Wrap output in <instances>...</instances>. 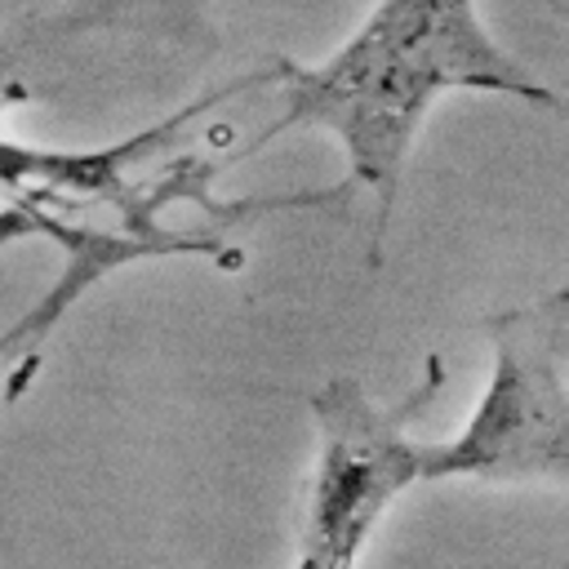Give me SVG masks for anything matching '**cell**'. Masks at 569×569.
<instances>
[{"label":"cell","mask_w":569,"mask_h":569,"mask_svg":"<svg viewBox=\"0 0 569 569\" xmlns=\"http://www.w3.org/2000/svg\"><path fill=\"white\" fill-rule=\"evenodd\" d=\"M280 84L284 111L258 142L289 124L329 129L347 151L351 178L378 196L373 249L382 244L409 147L445 89H489L556 107V93L489 40L476 0H378L333 58L284 67Z\"/></svg>","instance_id":"cell-1"},{"label":"cell","mask_w":569,"mask_h":569,"mask_svg":"<svg viewBox=\"0 0 569 569\" xmlns=\"http://www.w3.org/2000/svg\"><path fill=\"white\" fill-rule=\"evenodd\" d=\"M489 382L449 440H427L422 480H565L569 471V293L489 320Z\"/></svg>","instance_id":"cell-2"},{"label":"cell","mask_w":569,"mask_h":569,"mask_svg":"<svg viewBox=\"0 0 569 569\" xmlns=\"http://www.w3.org/2000/svg\"><path fill=\"white\" fill-rule=\"evenodd\" d=\"M440 360L400 405H373L351 378H338L311 396L320 449L302 493L298 560L293 569H356L391 502L422 485L427 440L409 436V418L436 396Z\"/></svg>","instance_id":"cell-3"},{"label":"cell","mask_w":569,"mask_h":569,"mask_svg":"<svg viewBox=\"0 0 569 569\" xmlns=\"http://www.w3.org/2000/svg\"><path fill=\"white\" fill-rule=\"evenodd\" d=\"M27 236H49V240H58V244L76 258V271H67L62 284L40 302V311H31V316L4 338V347H9L13 338H27V356H31L36 342L49 333V325L67 311V302H71L89 280H98L102 271H111V267H120V262H129V258H156V253H218V240H182V244H164V240H120V236H102V231L71 227V222H62L58 213H44V209H36V204H9V209H0V244L27 240ZM27 356H22V360H27Z\"/></svg>","instance_id":"cell-4"}]
</instances>
